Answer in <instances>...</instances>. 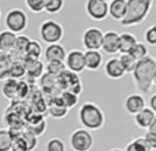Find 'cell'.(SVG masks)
I'll list each match as a JSON object with an SVG mask.
<instances>
[{
  "instance_id": "cell-14",
  "label": "cell",
  "mask_w": 156,
  "mask_h": 151,
  "mask_svg": "<svg viewBox=\"0 0 156 151\" xmlns=\"http://www.w3.org/2000/svg\"><path fill=\"white\" fill-rule=\"evenodd\" d=\"M47 110H48L49 116H51L52 118H56V120L65 118L69 113V110L65 107V105H63L62 100H60L59 95L54 96V98H49V100L47 102Z\"/></svg>"
},
{
  "instance_id": "cell-41",
  "label": "cell",
  "mask_w": 156,
  "mask_h": 151,
  "mask_svg": "<svg viewBox=\"0 0 156 151\" xmlns=\"http://www.w3.org/2000/svg\"><path fill=\"white\" fill-rule=\"evenodd\" d=\"M149 109L156 114V94H154L149 98Z\"/></svg>"
},
{
  "instance_id": "cell-25",
  "label": "cell",
  "mask_w": 156,
  "mask_h": 151,
  "mask_svg": "<svg viewBox=\"0 0 156 151\" xmlns=\"http://www.w3.org/2000/svg\"><path fill=\"white\" fill-rule=\"evenodd\" d=\"M12 65L8 54L0 51V81H5L10 74V68Z\"/></svg>"
},
{
  "instance_id": "cell-13",
  "label": "cell",
  "mask_w": 156,
  "mask_h": 151,
  "mask_svg": "<svg viewBox=\"0 0 156 151\" xmlns=\"http://www.w3.org/2000/svg\"><path fill=\"white\" fill-rule=\"evenodd\" d=\"M145 105H147V102L143 95L132 94L125 100V110H126V113L132 114V116H136V114H138L141 110L145 109Z\"/></svg>"
},
{
  "instance_id": "cell-1",
  "label": "cell",
  "mask_w": 156,
  "mask_h": 151,
  "mask_svg": "<svg viewBox=\"0 0 156 151\" xmlns=\"http://www.w3.org/2000/svg\"><path fill=\"white\" fill-rule=\"evenodd\" d=\"M156 70V59L151 55L138 61L136 63L134 70L132 72L133 83L136 88L143 94H148L152 88V78Z\"/></svg>"
},
{
  "instance_id": "cell-44",
  "label": "cell",
  "mask_w": 156,
  "mask_h": 151,
  "mask_svg": "<svg viewBox=\"0 0 156 151\" xmlns=\"http://www.w3.org/2000/svg\"><path fill=\"white\" fill-rule=\"evenodd\" d=\"M110 151H123V150H121V149H112V150H110Z\"/></svg>"
},
{
  "instance_id": "cell-39",
  "label": "cell",
  "mask_w": 156,
  "mask_h": 151,
  "mask_svg": "<svg viewBox=\"0 0 156 151\" xmlns=\"http://www.w3.org/2000/svg\"><path fill=\"white\" fill-rule=\"evenodd\" d=\"M10 151H27L26 149V144H25L23 139L21 138H16L12 140V143H11V150Z\"/></svg>"
},
{
  "instance_id": "cell-45",
  "label": "cell",
  "mask_w": 156,
  "mask_h": 151,
  "mask_svg": "<svg viewBox=\"0 0 156 151\" xmlns=\"http://www.w3.org/2000/svg\"><path fill=\"white\" fill-rule=\"evenodd\" d=\"M0 18H2V10H0Z\"/></svg>"
},
{
  "instance_id": "cell-22",
  "label": "cell",
  "mask_w": 156,
  "mask_h": 151,
  "mask_svg": "<svg viewBox=\"0 0 156 151\" xmlns=\"http://www.w3.org/2000/svg\"><path fill=\"white\" fill-rule=\"evenodd\" d=\"M15 37L16 35L8 32V30H2L0 32V51L10 54L14 48V43H15Z\"/></svg>"
},
{
  "instance_id": "cell-10",
  "label": "cell",
  "mask_w": 156,
  "mask_h": 151,
  "mask_svg": "<svg viewBox=\"0 0 156 151\" xmlns=\"http://www.w3.org/2000/svg\"><path fill=\"white\" fill-rule=\"evenodd\" d=\"M45 129H47V121L44 118V116H41V114L30 113L27 116V118L25 120V131L30 132L36 138L44 135Z\"/></svg>"
},
{
  "instance_id": "cell-37",
  "label": "cell",
  "mask_w": 156,
  "mask_h": 151,
  "mask_svg": "<svg viewBox=\"0 0 156 151\" xmlns=\"http://www.w3.org/2000/svg\"><path fill=\"white\" fill-rule=\"evenodd\" d=\"M22 139H23L25 144H26L27 151H33L36 147H37L38 138H36L34 135H32V133L27 132V131H23V133H22Z\"/></svg>"
},
{
  "instance_id": "cell-21",
  "label": "cell",
  "mask_w": 156,
  "mask_h": 151,
  "mask_svg": "<svg viewBox=\"0 0 156 151\" xmlns=\"http://www.w3.org/2000/svg\"><path fill=\"white\" fill-rule=\"evenodd\" d=\"M2 94L4 95L8 100L15 102V100L18 99V81L12 80V78H7L5 81H3Z\"/></svg>"
},
{
  "instance_id": "cell-31",
  "label": "cell",
  "mask_w": 156,
  "mask_h": 151,
  "mask_svg": "<svg viewBox=\"0 0 156 151\" xmlns=\"http://www.w3.org/2000/svg\"><path fill=\"white\" fill-rule=\"evenodd\" d=\"M118 59H119V62H121L122 68H123L125 73H132V72L134 70L137 61H136L130 54H122Z\"/></svg>"
},
{
  "instance_id": "cell-18",
  "label": "cell",
  "mask_w": 156,
  "mask_h": 151,
  "mask_svg": "<svg viewBox=\"0 0 156 151\" xmlns=\"http://www.w3.org/2000/svg\"><path fill=\"white\" fill-rule=\"evenodd\" d=\"M83 61H85V69L90 72H96L103 65V55L100 51H85L83 52Z\"/></svg>"
},
{
  "instance_id": "cell-12",
  "label": "cell",
  "mask_w": 156,
  "mask_h": 151,
  "mask_svg": "<svg viewBox=\"0 0 156 151\" xmlns=\"http://www.w3.org/2000/svg\"><path fill=\"white\" fill-rule=\"evenodd\" d=\"M101 50L105 54L115 55L119 52V33L115 30H108L103 35Z\"/></svg>"
},
{
  "instance_id": "cell-4",
  "label": "cell",
  "mask_w": 156,
  "mask_h": 151,
  "mask_svg": "<svg viewBox=\"0 0 156 151\" xmlns=\"http://www.w3.org/2000/svg\"><path fill=\"white\" fill-rule=\"evenodd\" d=\"M38 33H40L41 40L45 44L51 46V44H59L60 40L65 36V29L59 22L54 21V19H47L38 28Z\"/></svg>"
},
{
  "instance_id": "cell-36",
  "label": "cell",
  "mask_w": 156,
  "mask_h": 151,
  "mask_svg": "<svg viewBox=\"0 0 156 151\" xmlns=\"http://www.w3.org/2000/svg\"><path fill=\"white\" fill-rule=\"evenodd\" d=\"M47 151H66V146L63 143L62 139L59 138H52L47 142Z\"/></svg>"
},
{
  "instance_id": "cell-42",
  "label": "cell",
  "mask_w": 156,
  "mask_h": 151,
  "mask_svg": "<svg viewBox=\"0 0 156 151\" xmlns=\"http://www.w3.org/2000/svg\"><path fill=\"white\" fill-rule=\"evenodd\" d=\"M148 132H149V133H154V135H156V116H155V120L152 121L151 127L148 128Z\"/></svg>"
},
{
  "instance_id": "cell-34",
  "label": "cell",
  "mask_w": 156,
  "mask_h": 151,
  "mask_svg": "<svg viewBox=\"0 0 156 151\" xmlns=\"http://www.w3.org/2000/svg\"><path fill=\"white\" fill-rule=\"evenodd\" d=\"M11 143H12V139L8 131L5 128H0V151H10Z\"/></svg>"
},
{
  "instance_id": "cell-19",
  "label": "cell",
  "mask_w": 156,
  "mask_h": 151,
  "mask_svg": "<svg viewBox=\"0 0 156 151\" xmlns=\"http://www.w3.org/2000/svg\"><path fill=\"white\" fill-rule=\"evenodd\" d=\"M126 3L127 0H112L108 3V15L115 21L121 22L126 14Z\"/></svg>"
},
{
  "instance_id": "cell-2",
  "label": "cell",
  "mask_w": 156,
  "mask_h": 151,
  "mask_svg": "<svg viewBox=\"0 0 156 151\" xmlns=\"http://www.w3.org/2000/svg\"><path fill=\"white\" fill-rule=\"evenodd\" d=\"M78 121L86 131H99L105 124L103 110L93 102H85L78 110Z\"/></svg>"
},
{
  "instance_id": "cell-11",
  "label": "cell",
  "mask_w": 156,
  "mask_h": 151,
  "mask_svg": "<svg viewBox=\"0 0 156 151\" xmlns=\"http://www.w3.org/2000/svg\"><path fill=\"white\" fill-rule=\"evenodd\" d=\"M66 70L71 72V73H81L85 70V61H83V52L80 50H71L67 52L65 59Z\"/></svg>"
},
{
  "instance_id": "cell-38",
  "label": "cell",
  "mask_w": 156,
  "mask_h": 151,
  "mask_svg": "<svg viewBox=\"0 0 156 151\" xmlns=\"http://www.w3.org/2000/svg\"><path fill=\"white\" fill-rule=\"evenodd\" d=\"M25 6L29 8L32 13L40 14L44 11V6H45V0H26Z\"/></svg>"
},
{
  "instance_id": "cell-35",
  "label": "cell",
  "mask_w": 156,
  "mask_h": 151,
  "mask_svg": "<svg viewBox=\"0 0 156 151\" xmlns=\"http://www.w3.org/2000/svg\"><path fill=\"white\" fill-rule=\"evenodd\" d=\"M144 40H145V46H151V47H156V24H154L152 26H149L148 29L144 33Z\"/></svg>"
},
{
  "instance_id": "cell-23",
  "label": "cell",
  "mask_w": 156,
  "mask_h": 151,
  "mask_svg": "<svg viewBox=\"0 0 156 151\" xmlns=\"http://www.w3.org/2000/svg\"><path fill=\"white\" fill-rule=\"evenodd\" d=\"M136 43H137V39L132 33H121L119 35V52L121 54H129Z\"/></svg>"
},
{
  "instance_id": "cell-26",
  "label": "cell",
  "mask_w": 156,
  "mask_h": 151,
  "mask_svg": "<svg viewBox=\"0 0 156 151\" xmlns=\"http://www.w3.org/2000/svg\"><path fill=\"white\" fill-rule=\"evenodd\" d=\"M129 54L132 55L137 62L138 61H141V59H144V58H147L149 55L148 54V47H147L144 43H141V41H137V43L134 44V47L130 50Z\"/></svg>"
},
{
  "instance_id": "cell-24",
  "label": "cell",
  "mask_w": 156,
  "mask_h": 151,
  "mask_svg": "<svg viewBox=\"0 0 156 151\" xmlns=\"http://www.w3.org/2000/svg\"><path fill=\"white\" fill-rule=\"evenodd\" d=\"M43 55V48L41 44L36 40H30V43L27 44L26 51H25V58L33 61H40V57Z\"/></svg>"
},
{
  "instance_id": "cell-28",
  "label": "cell",
  "mask_w": 156,
  "mask_h": 151,
  "mask_svg": "<svg viewBox=\"0 0 156 151\" xmlns=\"http://www.w3.org/2000/svg\"><path fill=\"white\" fill-rule=\"evenodd\" d=\"M125 151H152V150L143 136V138H137V139L130 142V143L126 146V150Z\"/></svg>"
},
{
  "instance_id": "cell-29",
  "label": "cell",
  "mask_w": 156,
  "mask_h": 151,
  "mask_svg": "<svg viewBox=\"0 0 156 151\" xmlns=\"http://www.w3.org/2000/svg\"><path fill=\"white\" fill-rule=\"evenodd\" d=\"M59 98H60V100H62V103L65 105V107L67 109H73V107H76V106L78 105V100H80V98L77 96V95H73L71 92H69V91H62L59 94Z\"/></svg>"
},
{
  "instance_id": "cell-9",
  "label": "cell",
  "mask_w": 156,
  "mask_h": 151,
  "mask_svg": "<svg viewBox=\"0 0 156 151\" xmlns=\"http://www.w3.org/2000/svg\"><path fill=\"white\" fill-rule=\"evenodd\" d=\"M86 14L94 21H104L108 17V2L105 0H88L85 4Z\"/></svg>"
},
{
  "instance_id": "cell-27",
  "label": "cell",
  "mask_w": 156,
  "mask_h": 151,
  "mask_svg": "<svg viewBox=\"0 0 156 151\" xmlns=\"http://www.w3.org/2000/svg\"><path fill=\"white\" fill-rule=\"evenodd\" d=\"M30 43V39L25 35H16L15 37V43H14V48L12 51L16 52L19 55H23L25 57V51H26L27 44Z\"/></svg>"
},
{
  "instance_id": "cell-20",
  "label": "cell",
  "mask_w": 156,
  "mask_h": 151,
  "mask_svg": "<svg viewBox=\"0 0 156 151\" xmlns=\"http://www.w3.org/2000/svg\"><path fill=\"white\" fill-rule=\"evenodd\" d=\"M155 116L156 114L151 110V109L145 107L144 110H141L140 113L134 116V124L137 125L140 129H147L148 131V128L151 127L152 121L155 120Z\"/></svg>"
},
{
  "instance_id": "cell-16",
  "label": "cell",
  "mask_w": 156,
  "mask_h": 151,
  "mask_svg": "<svg viewBox=\"0 0 156 151\" xmlns=\"http://www.w3.org/2000/svg\"><path fill=\"white\" fill-rule=\"evenodd\" d=\"M104 73L108 78H111V80H119V78H122L126 74L118 58H110V59L105 62Z\"/></svg>"
},
{
  "instance_id": "cell-3",
  "label": "cell",
  "mask_w": 156,
  "mask_h": 151,
  "mask_svg": "<svg viewBox=\"0 0 156 151\" xmlns=\"http://www.w3.org/2000/svg\"><path fill=\"white\" fill-rule=\"evenodd\" d=\"M152 0H127L126 3V14L121 21L122 26H136L145 21L151 11Z\"/></svg>"
},
{
  "instance_id": "cell-43",
  "label": "cell",
  "mask_w": 156,
  "mask_h": 151,
  "mask_svg": "<svg viewBox=\"0 0 156 151\" xmlns=\"http://www.w3.org/2000/svg\"><path fill=\"white\" fill-rule=\"evenodd\" d=\"M152 85L156 87V70H155V73H154V78H152Z\"/></svg>"
},
{
  "instance_id": "cell-8",
  "label": "cell",
  "mask_w": 156,
  "mask_h": 151,
  "mask_svg": "<svg viewBox=\"0 0 156 151\" xmlns=\"http://www.w3.org/2000/svg\"><path fill=\"white\" fill-rule=\"evenodd\" d=\"M103 35H104V32L96 26H90L83 30L82 44L86 48V51H99L101 48Z\"/></svg>"
},
{
  "instance_id": "cell-7",
  "label": "cell",
  "mask_w": 156,
  "mask_h": 151,
  "mask_svg": "<svg viewBox=\"0 0 156 151\" xmlns=\"http://www.w3.org/2000/svg\"><path fill=\"white\" fill-rule=\"evenodd\" d=\"M94 139L89 131L80 128L70 135V147L73 151H89L93 147Z\"/></svg>"
},
{
  "instance_id": "cell-40",
  "label": "cell",
  "mask_w": 156,
  "mask_h": 151,
  "mask_svg": "<svg viewBox=\"0 0 156 151\" xmlns=\"http://www.w3.org/2000/svg\"><path fill=\"white\" fill-rule=\"evenodd\" d=\"M144 139L147 140V143H148V146L151 147V150H152V151L156 150V135L147 132L145 135H144Z\"/></svg>"
},
{
  "instance_id": "cell-15",
  "label": "cell",
  "mask_w": 156,
  "mask_h": 151,
  "mask_svg": "<svg viewBox=\"0 0 156 151\" xmlns=\"http://www.w3.org/2000/svg\"><path fill=\"white\" fill-rule=\"evenodd\" d=\"M66 48L62 44H51L45 48L44 51V58H45L47 63L48 62H63L65 63L66 59Z\"/></svg>"
},
{
  "instance_id": "cell-17",
  "label": "cell",
  "mask_w": 156,
  "mask_h": 151,
  "mask_svg": "<svg viewBox=\"0 0 156 151\" xmlns=\"http://www.w3.org/2000/svg\"><path fill=\"white\" fill-rule=\"evenodd\" d=\"M23 66H25V77H29V78H40L43 76L44 72V63L41 61H33V59H27L25 58L23 61Z\"/></svg>"
},
{
  "instance_id": "cell-6",
  "label": "cell",
  "mask_w": 156,
  "mask_h": 151,
  "mask_svg": "<svg viewBox=\"0 0 156 151\" xmlns=\"http://www.w3.org/2000/svg\"><path fill=\"white\" fill-rule=\"evenodd\" d=\"M58 88L59 91H69L73 95L80 96V94L83 91V85L81 78L78 77V74L71 73L69 70H65L60 76H58Z\"/></svg>"
},
{
  "instance_id": "cell-32",
  "label": "cell",
  "mask_w": 156,
  "mask_h": 151,
  "mask_svg": "<svg viewBox=\"0 0 156 151\" xmlns=\"http://www.w3.org/2000/svg\"><path fill=\"white\" fill-rule=\"evenodd\" d=\"M63 7H65V2L63 0H45L44 11L48 14H56Z\"/></svg>"
},
{
  "instance_id": "cell-5",
  "label": "cell",
  "mask_w": 156,
  "mask_h": 151,
  "mask_svg": "<svg viewBox=\"0 0 156 151\" xmlns=\"http://www.w3.org/2000/svg\"><path fill=\"white\" fill-rule=\"evenodd\" d=\"M29 24V18H27L26 13L21 8H11L7 11L4 17V25L5 30L14 33V35H21L25 32Z\"/></svg>"
},
{
  "instance_id": "cell-33",
  "label": "cell",
  "mask_w": 156,
  "mask_h": 151,
  "mask_svg": "<svg viewBox=\"0 0 156 151\" xmlns=\"http://www.w3.org/2000/svg\"><path fill=\"white\" fill-rule=\"evenodd\" d=\"M45 70H47L45 73L58 77V76H60L66 70V66L63 62H48L45 66Z\"/></svg>"
},
{
  "instance_id": "cell-30",
  "label": "cell",
  "mask_w": 156,
  "mask_h": 151,
  "mask_svg": "<svg viewBox=\"0 0 156 151\" xmlns=\"http://www.w3.org/2000/svg\"><path fill=\"white\" fill-rule=\"evenodd\" d=\"M25 66L23 62H12L10 68V74H8V78H12V80H22L25 77Z\"/></svg>"
}]
</instances>
